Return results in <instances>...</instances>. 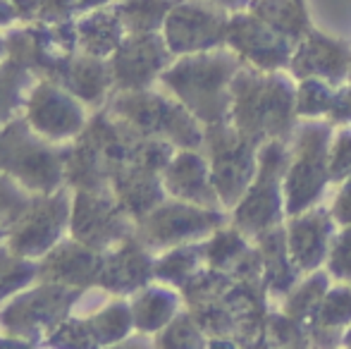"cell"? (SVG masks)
<instances>
[{"label": "cell", "instance_id": "1", "mask_svg": "<svg viewBox=\"0 0 351 349\" xmlns=\"http://www.w3.org/2000/svg\"><path fill=\"white\" fill-rule=\"evenodd\" d=\"M175 154V144L143 136L108 108H101L82 134L70 141L65 184L72 189H108L122 170L136 163L162 173Z\"/></svg>", "mask_w": 351, "mask_h": 349}, {"label": "cell", "instance_id": "2", "mask_svg": "<svg viewBox=\"0 0 351 349\" xmlns=\"http://www.w3.org/2000/svg\"><path fill=\"white\" fill-rule=\"evenodd\" d=\"M232 125L256 141L291 139L296 115V80L287 70L241 65L232 82Z\"/></svg>", "mask_w": 351, "mask_h": 349}, {"label": "cell", "instance_id": "3", "mask_svg": "<svg viewBox=\"0 0 351 349\" xmlns=\"http://www.w3.org/2000/svg\"><path fill=\"white\" fill-rule=\"evenodd\" d=\"M241 65V58L227 46L177 56L160 75V84L204 125H222L232 122V82Z\"/></svg>", "mask_w": 351, "mask_h": 349}, {"label": "cell", "instance_id": "4", "mask_svg": "<svg viewBox=\"0 0 351 349\" xmlns=\"http://www.w3.org/2000/svg\"><path fill=\"white\" fill-rule=\"evenodd\" d=\"M106 108L143 136L165 139L177 149L204 146L206 125L167 88L165 91H156L153 86L136 91L117 88Z\"/></svg>", "mask_w": 351, "mask_h": 349}, {"label": "cell", "instance_id": "5", "mask_svg": "<svg viewBox=\"0 0 351 349\" xmlns=\"http://www.w3.org/2000/svg\"><path fill=\"white\" fill-rule=\"evenodd\" d=\"M67 154L70 144L43 139L24 115L0 127V173L14 177L34 194L65 186Z\"/></svg>", "mask_w": 351, "mask_h": 349}, {"label": "cell", "instance_id": "6", "mask_svg": "<svg viewBox=\"0 0 351 349\" xmlns=\"http://www.w3.org/2000/svg\"><path fill=\"white\" fill-rule=\"evenodd\" d=\"M335 125L328 117L299 120L289 139V165L285 175L287 218L320 204L330 184V141Z\"/></svg>", "mask_w": 351, "mask_h": 349}, {"label": "cell", "instance_id": "7", "mask_svg": "<svg viewBox=\"0 0 351 349\" xmlns=\"http://www.w3.org/2000/svg\"><path fill=\"white\" fill-rule=\"evenodd\" d=\"M86 289L36 280L0 306V333L29 347L46 345L48 335L72 316Z\"/></svg>", "mask_w": 351, "mask_h": 349}, {"label": "cell", "instance_id": "8", "mask_svg": "<svg viewBox=\"0 0 351 349\" xmlns=\"http://www.w3.org/2000/svg\"><path fill=\"white\" fill-rule=\"evenodd\" d=\"M287 165H289V141L268 139L261 144L258 170H256L254 182L239 204L232 208V223L246 237L256 239L261 232L285 223Z\"/></svg>", "mask_w": 351, "mask_h": 349}, {"label": "cell", "instance_id": "9", "mask_svg": "<svg viewBox=\"0 0 351 349\" xmlns=\"http://www.w3.org/2000/svg\"><path fill=\"white\" fill-rule=\"evenodd\" d=\"M210 163V177L225 208H234L251 186L258 170L261 141L237 130L232 122L206 125L204 146Z\"/></svg>", "mask_w": 351, "mask_h": 349}, {"label": "cell", "instance_id": "10", "mask_svg": "<svg viewBox=\"0 0 351 349\" xmlns=\"http://www.w3.org/2000/svg\"><path fill=\"white\" fill-rule=\"evenodd\" d=\"M8 58L32 72L36 80H48L60 84L67 67L79 53L77 24H48L24 22L22 27H10Z\"/></svg>", "mask_w": 351, "mask_h": 349}, {"label": "cell", "instance_id": "11", "mask_svg": "<svg viewBox=\"0 0 351 349\" xmlns=\"http://www.w3.org/2000/svg\"><path fill=\"white\" fill-rule=\"evenodd\" d=\"M230 220L232 215H227L225 208H208V206L167 196L151 213L136 220L134 234L151 252L160 254L177 244L201 242Z\"/></svg>", "mask_w": 351, "mask_h": 349}, {"label": "cell", "instance_id": "12", "mask_svg": "<svg viewBox=\"0 0 351 349\" xmlns=\"http://www.w3.org/2000/svg\"><path fill=\"white\" fill-rule=\"evenodd\" d=\"M72 186H60L48 194H34L32 204L17 218L10 237L5 239L14 254L27 258H43L70 230Z\"/></svg>", "mask_w": 351, "mask_h": 349}, {"label": "cell", "instance_id": "13", "mask_svg": "<svg viewBox=\"0 0 351 349\" xmlns=\"http://www.w3.org/2000/svg\"><path fill=\"white\" fill-rule=\"evenodd\" d=\"M136 230V220L125 210L112 186L108 189H74L70 234L93 249L108 252L125 242Z\"/></svg>", "mask_w": 351, "mask_h": 349}, {"label": "cell", "instance_id": "14", "mask_svg": "<svg viewBox=\"0 0 351 349\" xmlns=\"http://www.w3.org/2000/svg\"><path fill=\"white\" fill-rule=\"evenodd\" d=\"M232 10L215 0H180L162 27L170 51L177 56L204 53L227 46Z\"/></svg>", "mask_w": 351, "mask_h": 349}, {"label": "cell", "instance_id": "15", "mask_svg": "<svg viewBox=\"0 0 351 349\" xmlns=\"http://www.w3.org/2000/svg\"><path fill=\"white\" fill-rule=\"evenodd\" d=\"M88 108L58 82L38 80L29 93L24 117L34 132L56 144H70L88 125Z\"/></svg>", "mask_w": 351, "mask_h": 349}, {"label": "cell", "instance_id": "16", "mask_svg": "<svg viewBox=\"0 0 351 349\" xmlns=\"http://www.w3.org/2000/svg\"><path fill=\"white\" fill-rule=\"evenodd\" d=\"M227 48H232L244 65L273 72L289 67L296 41L246 8L232 12L230 27H227Z\"/></svg>", "mask_w": 351, "mask_h": 349}, {"label": "cell", "instance_id": "17", "mask_svg": "<svg viewBox=\"0 0 351 349\" xmlns=\"http://www.w3.org/2000/svg\"><path fill=\"white\" fill-rule=\"evenodd\" d=\"M108 60L115 77V91H136L160 82V75L175 60V53L170 51L162 32L127 34Z\"/></svg>", "mask_w": 351, "mask_h": 349}, {"label": "cell", "instance_id": "18", "mask_svg": "<svg viewBox=\"0 0 351 349\" xmlns=\"http://www.w3.org/2000/svg\"><path fill=\"white\" fill-rule=\"evenodd\" d=\"M287 72L296 82L306 80V77H320V80L339 86L349 80L351 46L342 38L328 36L311 27L296 43Z\"/></svg>", "mask_w": 351, "mask_h": 349}, {"label": "cell", "instance_id": "19", "mask_svg": "<svg viewBox=\"0 0 351 349\" xmlns=\"http://www.w3.org/2000/svg\"><path fill=\"white\" fill-rule=\"evenodd\" d=\"M103 263H106V252L88 247L70 234L60 239L46 256L38 258V280L79 289L101 287Z\"/></svg>", "mask_w": 351, "mask_h": 349}, {"label": "cell", "instance_id": "20", "mask_svg": "<svg viewBox=\"0 0 351 349\" xmlns=\"http://www.w3.org/2000/svg\"><path fill=\"white\" fill-rule=\"evenodd\" d=\"M287 242H289L291 258L304 273L323 268L328 261L330 244L337 232V220L328 206H311L296 215H289L285 223Z\"/></svg>", "mask_w": 351, "mask_h": 349}, {"label": "cell", "instance_id": "21", "mask_svg": "<svg viewBox=\"0 0 351 349\" xmlns=\"http://www.w3.org/2000/svg\"><path fill=\"white\" fill-rule=\"evenodd\" d=\"M156 280V252L146 247L136 234L106 252L101 273V289L112 297H132Z\"/></svg>", "mask_w": 351, "mask_h": 349}, {"label": "cell", "instance_id": "22", "mask_svg": "<svg viewBox=\"0 0 351 349\" xmlns=\"http://www.w3.org/2000/svg\"><path fill=\"white\" fill-rule=\"evenodd\" d=\"M162 182L167 196L172 199L191 201L208 208H225L213 184L208 156L201 149H177L167 168L162 170Z\"/></svg>", "mask_w": 351, "mask_h": 349}, {"label": "cell", "instance_id": "23", "mask_svg": "<svg viewBox=\"0 0 351 349\" xmlns=\"http://www.w3.org/2000/svg\"><path fill=\"white\" fill-rule=\"evenodd\" d=\"M60 84L67 91H72L93 112L106 108L110 96L115 93V77H112L110 60L108 58L86 56V53L74 56Z\"/></svg>", "mask_w": 351, "mask_h": 349}, {"label": "cell", "instance_id": "24", "mask_svg": "<svg viewBox=\"0 0 351 349\" xmlns=\"http://www.w3.org/2000/svg\"><path fill=\"white\" fill-rule=\"evenodd\" d=\"M254 242L258 244L261 256H263L265 289H268V294L273 299H282L306 275L304 270L296 265L294 258H291L285 223L261 232Z\"/></svg>", "mask_w": 351, "mask_h": 349}, {"label": "cell", "instance_id": "25", "mask_svg": "<svg viewBox=\"0 0 351 349\" xmlns=\"http://www.w3.org/2000/svg\"><path fill=\"white\" fill-rule=\"evenodd\" d=\"M134 328L141 335H158L184 306V297L177 287L153 280L130 297Z\"/></svg>", "mask_w": 351, "mask_h": 349}, {"label": "cell", "instance_id": "26", "mask_svg": "<svg viewBox=\"0 0 351 349\" xmlns=\"http://www.w3.org/2000/svg\"><path fill=\"white\" fill-rule=\"evenodd\" d=\"M112 191L125 206V210L134 220H141L146 213H151L158 204L167 199L162 173L148 168V165H130L112 180Z\"/></svg>", "mask_w": 351, "mask_h": 349}, {"label": "cell", "instance_id": "27", "mask_svg": "<svg viewBox=\"0 0 351 349\" xmlns=\"http://www.w3.org/2000/svg\"><path fill=\"white\" fill-rule=\"evenodd\" d=\"M74 24H77L79 53H86V56L110 58L127 36V29L112 3L82 12L74 19Z\"/></svg>", "mask_w": 351, "mask_h": 349}, {"label": "cell", "instance_id": "28", "mask_svg": "<svg viewBox=\"0 0 351 349\" xmlns=\"http://www.w3.org/2000/svg\"><path fill=\"white\" fill-rule=\"evenodd\" d=\"M351 326V282L330 285L320 302L318 311L311 323V337L313 345L330 347L342 340L344 330Z\"/></svg>", "mask_w": 351, "mask_h": 349}, {"label": "cell", "instance_id": "29", "mask_svg": "<svg viewBox=\"0 0 351 349\" xmlns=\"http://www.w3.org/2000/svg\"><path fill=\"white\" fill-rule=\"evenodd\" d=\"M204 265H206L204 239L201 242L177 244V247H170L165 252L156 254V280L180 289Z\"/></svg>", "mask_w": 351, "mask_h": 349}, {"label": "cell", "instance_id": "30", "mask_svg": "<svg viewBox=\"0 0 351 349\" xmlns=\"http://www.w3.org/2000/svg\"><path fill=\"white\" fill-rule=\"evenodd\" d=\"M254 239L246 237L234 223H227L222 228H217L215 232H210L204 239V254H206V265L225 273H234V268L241 263V258L249 254V249L254 247Z\"/></svg>", "mask_w": 351, "mask_h": 349}, {"label": "cell", "instance_id": "31", "mask_svg": "<svg viewBox=\"0 0 351 349\" xmlns=\"http://www.w3.org/2000/svg\"><path fill=\"white\" fill-rule=\"evenodd\" d=\"M36 77L14 60L5 58L0 62V127L12 122L14 117L24 115L29 93H32Z\"/></svg>", "mask_w": 351, "mask_h": 349}, {"label": "cell", "instance_id": "32", "mask_svg": "<svg viewBox=\"0 0 351 349\" xmlns=\"http://www.w3.org/2000/svg\"><path fill=\"white\" fill-rule=\"evenodd\" d=\"M330 278H332V275L323 268L313 270V273H306L304 278L282 297L280 309L285 313H289L291 318H299V321L311 326L320 302H323L325 292L330 289Z\"/></svg>", "mask_w": 351, "mask_h": 349}, {"label": "cell", "instance_id": "33", "mask_svg": "<svg viewBox=\"0 0 351 349\" xmlns=\"http://www.w3.org/2000/svg\"><path fill=\"white\" fill-rule=\"evenodd\" d=\"M86 318L98 347L117 345V342L127 340L136 330L132 306L125 297H115L112 302L103 304L96 313H91Z\"/></svg>", "mask_w": 351, "mask_h": 349}, {"label": "cell", "instance_id": "34", "mask_svg": "<svg viewBox=\"0 0 351 349\" xmlns=\"http://www.w3.org/2000/svg\"><path fill=\"white\" fill-rule=\"evenodd\" d=\"M249 10L296 43L311 29L304 0H249Z\"/></svg>", "mask_w": 351, "mask_h": 349}, {"label": "cell", "instance_id": "35", "mask_svg": "<svg viewBox=\"0 0 351 349\" xmlns=\"http://www.w3.org/2000/svg\"><path fill=\"white\" fill-rule=\"evenodd\" d=\"M180 0H115L112 8L120 14L127 34L162 32L170 10Z\"/></svg>", "mask_w": 351, "mask_h": 349}, {"label": "cell", "instance_id": "36", "mask_svg": "<svg viewBox=\"0 0 351 349\" xmlns=\"http://www.w3.org/2000/svg\"><path fill=\"white\" fill-rule=\"evenodd\" d=\"M38 280V261L14 254L8 242L0 244V306Z\"/></svg>", "mask_w": 351, "mask_h": 349}, {"label": "cell", "instance_id": "37", "mask_svg": "<svg viewBox=\"0 0 351 349\" xmlns=\"http://www.w3.org/2000/svg\"><path fill=\"white\" fill-rule=\"evenodd\" d=\"M156 347L167 349H201L208 347V335L199 326L189 309H182L165 328L156 335Z\"/></svg>", "mask_w": 351, "mask_h": 349}, {"label": "cell", "instance_id": "38", "mask_svg": "<svg viewBox=\"0 0 351 349\" xmlns=\"http://www.w3.org/2000/svg\"><path fill=\"white\" fill-rule=\"evenodd\" d=\"M265 345L268 347H311V326L299 318H291L282 309L270 311L265 318Z\"/></svg>", "mask_w": 351, "mask_h": 349}, {"label": "cell", "instance_id": "39", "mask_svg": "<svg viewBox=\"0 0 351 349\" xmlns=\"http://www.w3.org/2000/svg\"><path fill=\"white\" fill-rule=\"evenodd\" d=\"M335 88L337 86L320 80V77H306V80L296 82V115H299V120L328 117Z\"/></svg>", "mask_w": 351, "mask_h": 349}, {"label": "cell", "instance_id": "40", "mask_svg": "<svg viewBox=\"0 0 351 349\" xmlns=\"http://www.w3.org/2000/svg\"><path fill=\"white\" fill-rule=\"evenodd\" d=\"M34 199V191L19 184L14 177L0 173V244L10 237L17 218Z\"/></svg>", "mask_w": 351, "mask_h": 349}, {"label": "cell", "instance_id": "41", "mask_svg": "<svg viewBox=\"0 0 351 349\" xmlns=\"http://www.w3.org/2000/svg\"><path fill=\"white\" fill-rule=\"evenodd\" d=\"M46 347H65V349H93L96 337L88 326V318L70 316L48 335Z\"/></svg>", "mask_w": 351, "mask_h": 349}, {"label": "cell", "instance_id": "42", "mask_svg": "<svg viewBox=\"0 0 351 349\" xmlns=\"http://www.w3.org/2000/svg\"><path fill=\"white\" fill-rule=\"evenodd\" d=\"M328 273L337 282H351V223L339 225L328 254Z\"/></svg>", "mask_w": 351, "mask_h": 349}, {"label": "cell", "instance_id": "43", "mask_svg": "<svg viewBox=\"0 0 351 349\" xmlns=\"http://www.w3.org/2000/svg\"><path fill=\"white\" fill-rule=\"evenodd\" d=\"M347 175H351V125H339L330 141V184H339Z\"/></svg>", "mask_w": 351, "mask_h": 349}, {"label": "cell", "instance_id": "44", "mask_svg": "<svg viewBox=\"0 0 351 349\" xmlns=\"http://www.w3.org/2000/svg\"><path fill=\"white\" fill-rule=\"evenodd\" d=\"M79 14H82L79 0H41L36 19L48 24H65V22H74Z\"/></svg>", "mask_w": 351, "mask_h": 349}, {"label": "cell", "instance_id": "45", "mask_svg": "<svg viewBox=\"0 0 351 349\" xmlns=\"http://www.w3.org/2000/svg\"><path fill=\"white\" fill-rule=\"evenodd\" d=\"M328 120L332 122L335 127L351 125V82L349 80L335 88L332 106H330Z\"/></svg>", "mask_w": 351, "mask_h": 349}, {"label": "cell", "instance_id": "46", "mask_svg": "<svg viewBox=\"0 0 351 349\" xmlns=\"http://www.w3.org/2000/svg\"><path fill=\"white\" fill-rule=\"evenodd\" d=\"M330 210H332L337 225H349L351 223V175H347L342 182H339L337 196H335Z\"/></svg>", "mask_w": 351, "mask_h": 349}, {"label": "cell", "instance_id": "47", "mask_svg": "<svg viewBox=\"0 0 351 349\" xmlns=\"http://www.w3.org/2000/svg\"><path fill=\"white\" fill-rule=\"evenodd\" d=\"M10 3L14 5V10H17V14H19L22 22H34L41 0H10Z\"/></svg>", "mask_w": 351, "mask_h": 349}, {"label": "cell", "instance_id": "48", "mask_svg": "<svg viewBox=\"0 0 351 349\" xmlns=\"http://www.w3.org/2000/svg\"><path fill=\"white\" fill-rule=\"evenodd\" d=\"M19 22V14L10 0H0V29H10Z\"/></svg>", "mask_w": 351, "mask_h": 349}, {"label": "cell", "instance_id": "49", "mask_svg": "<svg viewBox=\"0 0 351 349\" xmlns=\"http://www.w3.org/2000/svg\"><path fill=\"white\" fill-rule=\"evenodd\" d=\"M115 0H79L82 5V12H88V10H96V8H103V5H110Z\"/></svg>", "mask_w": 351, "mask_h": 349}, {"label": "cell", "instance_id": "50", "mask_svg": "<svg viewBox=\"0 0 351 349\" xmlns=\"http://www.w3.org/2000/svg\"><path fill=\"white\" fill-rule=\"evenodd\" d=\"M215 3H220V5H225L227 10H246L249 8V0H215Z\"/></svg>", "mask_w": 351, "mask_h": 349}, {"label": "cell", "instance_id": "51", "mask_svg": "<svg viewBox=\"0 0 351 349\" xmlns=\"http://www.w3.org/2000/svg\"><path fill=\"white\" fill-rule=\"evenodd\" d=\"M5 58H8V38L0 34V62H3Z\"/></svg>", "mask_w": 351, "mask_h": 349}, {"label": "cell", "instance_id": "52", "mask_svg": "<svg viewBox=\"0 0 351 349\" xmlns=\"http://www.w3.org/2000/svg\"><path fill=\"white\" fill-rule=\"evenodd\" d=\"M342 345L344 347H351V326L344 330V335H342Z\"/></svg>", "mask_w": 351, "mask_h": 349}, {"label": "cell", "instance_id": "53", "mask_svg": "<svg viewBox=\"0 0 351 349\" xmlns=\"http://www.w3.org/2000/svg\"><path fill=\"white\" fill-rule=\"evenodd\" d=\"M349 82H351V72H349Z\"/></svg>", "mask_w": 351, "mask_h": 349}]
</instances>
